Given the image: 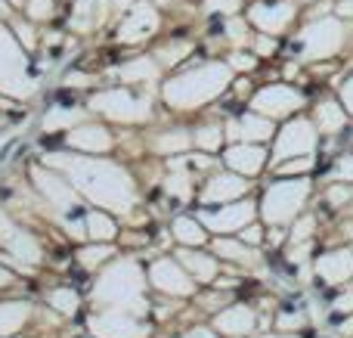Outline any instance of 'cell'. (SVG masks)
I'll return each mask as SVG.
<instances>
[{
  "mask_svg": "<svg viewBox=\"0 0 353 338\" xmlns=\"http://www.w3.org/2000/svg\"><path fill=\"white\" fill-rule=\"evenodd\" d=\"M47 161L65 171L68 183L103 211H130L134 205L137 186L124 168L112 165V161L87 159V155H50Z\"/></svg>",
  "mask_w": 353,
  "mask_h": 338,
  "instance_id": "obj_1",
  "label": "cell"
},
{
  "mask_svg": "<svg viewBox=\"0 0 353 338\" xmlns=\"http://www.w3.org/2000/svg\"><path fill=\"white\" fill-rule=\"evenodd\" d=\"M226 84H230V66L226 62H208V66L189 68V72L171 78L161 87V97L171 109L192 112L199 106L211 103L214 97H220L226 90Z\"/></svg>",
  "mask_w": 353,
  "mask_h": 338,
  "instance_id": "obj_2",
  "label": "cell"
},
{
  "mask_svg": "<svg viewBox=\"0 0 353 338\" xmlns=\"http://www.w3.org/2000/svg\"><path fill=\"white\" fill-rule=\"evenodd\" d=\"M143 270L134 261H115L112 267H105V273L99 277L97 292H93V301L103 304V308H118V310H143L146 298H143Z\"/></svg>",
  "mask_w": 353,
  "mask_h": 338,
  "instance_id": "obj_3",
  "label": "cell"
},
{
  "mask_svg": "<svg viewBox=\"0 0 353 338\" xmlns=\"http://www.w3.org/2000/svg\"><path fill=\"white\" fill-rule=\"evenodd\" d=\"M310 196V180L298 177V180H279V183H273L267 190V196H263V205H261V215L267 223H273V227H282V223L294 221V215L301 211V205H304V199Z\"/></svg>",
  "mask_w": 353,
  "mask_h": 338,
  "instance_id": "obj_4",
  "label": "cell"
},
{
  "mask_svg": "<svg viewBox=\"0 0 353 338\" xmlns=\"http://www.w3.org/2000/svg\"><path fill=\"white\" fill-rule=\"evenodd\" d=\"M34 90L28 78V62H25L22 43L16 41L10 28L0 25V93L10 97H28Z\"/></svg>",
  "mask_w": 353,
  "mask_h": 338,
  "instance_id": "obj_5",
  "label": "cell"
},
{
  "mask_svg": "<svg viewBox=\"0 0 353 338\" xmlns=\"http://www.w3.org/2000/svg\"><path fill=\"white\" fill-rule=\"evenodd\" d=\"M90 109L99 112V115L112 118V121H146L152 115V106H149L146 97H137L134 90H103L90 99Z\"/></svg>",
  "mask_w": 353,
  "mask_h": 338,
  "instance_id": "obj_6",
  "label": "cell"
},
{
  "mask_svg": "<svg viewBox=\"0 0 353 338\" xmlns=\"http://www.w3.org/2000/svg\"><path fill=\"white\" fill-rule=\"evenodd\" d=\"M304 106V93L294 90L292 84H270L261 87L251 99V109L257 115H267V118H285L292 112H298Z\"/></svg>",
  "mask_w": 353,
  "mask_h": 338,
  "instance_id": "obj_7",
  "label": "cell"
},
{
  "mask_svg": "<svg viewBox=\"0 0 353 338\" xmlns=\"http://www.w3.org/2000/svg\"><path fill=\"white\" fill-rule=\"evenodd\" d=\"M341 37L344 31L338 19H316L301 31V47H304V56H310V59H325L341 47Z\"/></svg>",
  "mask_w": 353,
  "mask_h": 338,
  "instance_id": "obj_8",
  "label": "cell"
},
{
  "mask_svg": "<svg viewBox=\"0 0 353 338\" xmlns=\"http://www.w3.org/2000/svg\"><path fill=\"white\" fill-rule=\"evenodd\" d=\"M313 149H316V128L304 118L288 121L276 134V161L294 159V155H313Z\"/></svg>",
  "mask_w": 353,
  "mask_h": 338,
  "instance_id": "obj_9",
  "label": "cell"
},
{
  "mask_svg": "<svg viewBox=\"0 0 353 338\" xmlns=\"http://www.w3.org/2000/svg\"><path fill=\"white\" fill-rule=\"evenodd\" d=\"M257 208L254 202H236V205H220V208H205L199 215V221L205 223V230H214V233H239L242 227H248L254 221Z\"/></svg>",
  "mask_w": 353,
  "mask_h": 338,
  "instance_id": "obj_10",
  "label": "cell"
},
{
  "mask_svg": "<svg viewBox=\"0 0 353 338\" xmlns=\"http://www.w3.org/2000/svg\"><path fill=\"white\" fill-rule=\"evenodd\" d=\"M90 329L99 338H146V326L137 323V314L118 308H105L103 314H93Z\"/></svg>",
  "mask_w": 353,
  "mask_h": 338,
  "instance_id": "obj_11",
  "label": "cell"
},
{
  "mask_svg": "<svg viewBox=\"0 0 353 338\" xmlns=\"http://www.w3.org/2000/svg\"><path fill=\"white\" fill-rule=\"evenodd\" d=\"M34 186L43 192V199H47L53 208L65 211V215L81 211V192L74 190L68 180H62L59 174L47 171V168H34Z\"/></svg>",
  "mask_w": 353,
  "mask_h": 338,
  "instance_id": "obj_12",
  "label": "cell"
},
{
  "mask_svg": "<svg viewBox=\"0 0 353 338\" xmlns=\"http://www.w3.org/2000/svg\"><path fill=\"white\" fill-rule=\"evenodd\" d=\"M149 279H152L155 289H161L165 295H174V298H189L195 292V279L183 270L180 261H171V258H161L149 267Z\"/></svg>",
  "mask_w": 353,
  "mask_h": 338,
  "instance_id": "obj_13",
  "label": "cell"
},
{
  "mask_svg": "<svg viewBox=\"0 0 353 338\" xmlns=\"http://www.w3.org/2000/svg\"><path fill=\"white\" fill-rule=\"evenodd\" d=\"M0 246H3L6 252H12V258L25 261V264H37V261H41V246H37V239L28 236L25 230H19L3 211H0Z\"/></svg>",
  "mask_w": 353,
  "mask_h": 338,
  "instance_id": "obj_14",
  "label": "cell"
},
{
  "mask_svg": "<svg viewBox=\"0 0 353 338\" xmlns=\"http://www.w3.org/2000/svg\"><path fill=\"white\" fill-rule=\"evenodd\" d=\"M155 31H159V10H155L152 3H137L134 10H130V16L121 22L118 37H121L124 43H137V41H146Z\"/></svg>",
  "mask_w": 353,
  "mask_h": 338,
  "instance_id": "obj_15",
  "label": "cell"
},
{
  "mask_svg": "<svg viewBox=\"0 0 353 338\" xmlns=\"http://www.w3.org/2000/svg\"><path fill=\"white\" fill-rule=\"evenodd\" d=\"M248 19L261 28V34H282L294 19L292 3H257L248 10Z\"/></svg>",
  "mask_w": 353,
  "mask_h": 338,
  "instance_id": "obj_16",
  "label": "cell"
},
{
  "mask_svg": "<svg viewBox=\"0 0 353 338\" xmlns=\"http://www.w3.org/2000/svg\"><path fill=\"white\" fill-rule=\"evenodd\" d=\"M245 190H248V180H242V174L236 171H226V174H214L208 180L201 199L208 205H226V202H236L239 196H245Z\"/></svg>",
  "mask_w": 353,
  "mask_h": 338,
  "instance_id": "obj_17",
  "label": "cell"
},
{
  "mask_svg": "<svg viewBox=\"0 0 353 338\" xmlns=\"http://www.w3.org/2000/svg\"><path fill=\"white\" fill-rule=\"evenodd\" d=\"M214 329L223 335H251L257 332V310L245 308V304H232L230 310H220Z\"/></svg>",
  "mask_w": 353,
  "mask_h": 338,
  "instance_id": "obj_18",
  "label": "cell"
},
{
  "mask_svg": "<svg viewBox=\"0 0 353 338\" xmlns=\"http://www.w3.org/2000/svg\"><path fill=\"white\" fill-rule=\"evenodd\" d=\"M226 165L236 174H261V168L267 165V152H263L261 143H232L230 152H226Z\"/></svg>",
  "mask_w": 353,
  "mask_h": 338,
  "instance_id": "obj_19",
  "label": "cell"
},
{
  "mask_svg": "<svg viewBox=\"0 0 353 338\" xmlns=\"http://www.w3.org/2000/svg\"><path fill=\"white\" fill-rule=\"evenodd\" d=\"M226 128H230V140H242V143H263L273 137V121L267 115H257V112L232 118Z\"/></svg>",
  "mask_w": 353,
  "mask_h": 338,
  "instance_id": "obj_20",
  "label": "cell"
},
{
  "mask_svg": "<svg viewBox=\"0 0 353 338\" xmlns=\"http://www.w3.org/2000/svg\"><path fill=\"white\" fill-rule=\"evenodd\" d=\"M68 146L72 149H81L87 155H99V152H109L112 149V134L99 124H81L68 134Z\"/></svg>",
  "mask_w": 353,
  "mask_h": 338,
  "instance_id": "obj_21",
  "label": "cell"
},
{
  "mask_svg": "<svg viewBox=\"0 0 353 338\" xmlns=\"http://www.w3.org/2000/svg\"><path fill=\"white\" fill-rule=\"evenodd\" d=\"M176 261L183 264V270L195 279V283H211L214 286V277H217V261L211 258L208 252H195V248H180Z\"/></svg>",
  "mask_w": 353,
  "mask_h": 338,
  "instance_id": "obj_22",
  "label": "cell"
},
{
  "mask_svg": "<svg viewBox=\"0 0 353 338\" xmlns=\"http://www.w3.org/2000/svg\"><path fill=\"white\" fill-rule=\"evenodd\" d=\"M81 236L93 242H112L118 236V227L105 211H87L84 221H81Z\"/></svg>",
  "mask_w": 353,
  "mask_h": 338,
  "instance_id": "obj_23",
  "label": "cell"
},
{
  "mask_svg": "<svg viewBox=\"0 0 353 338\" xmlns=\"http://www.w3.org/2000/svg\"><path fill=\"white\" fill-rule=\"evenodd\" d=\"M171 233H174V239L180 242V246H186V248L205 246V242H208V230H205V223L195 221V217H186V215L176 217L174 227H171Z\"/></svg>",
  "mask_w": 353,
  "mask_h": 338,
  "instance_id": "obj_24",
  "label": "cell"
},
{
  "mask_svg": "<svg viewBox=\"0 0 353 338\" xmlns=\"http://www.w3.org/2000/svg\"><path fill=\"white\" fill-rule=\"evenodd\" d=\"M350 270H353V261L347 252H329V255H323L316 264V273L325 283H341Z\"/></svg>",
  "mask_w": 353,
  "mask_h": 338,
  "instance_id": "obj_25",
  "label": "cell"
},
{
  "mask_svg": "<svg viewBox=\"0 0 353 338\" xmlns=\"http://www.w3.org/2000/svg\"><path fill=\"white\" fill-rule=\"evenodd\" d=\"M31 308L25 301H0V335H16L28 323Z\"/></svg>",
  "mask_w": 353,
  "mask_h": 338,
  "instance_id": "obj_26",
  "label": "cell"
},
{
  "mask_svg": "<svg viewBox=\"0 0 353 338\" xmlns=\"http://www.w3.org/2000/svg\"><path fill=\"white\" fill-rule=\"evenodd\" d=\"M214 252H217L220 258L236 261V264H242V267H254V264H261V255H257L251 246H245V242L217 239V242H214Z\"/></svg>",
  "mask_w": 353,
  "mask_h": 338,
  "instance_id": "obj_27",
  "label": "cell"
},
{
  "mask_svg": "<svg viewBox=\"0 0 353 338\" xmlns=\"http://www.w3.org/2000/svg\"><path fill=\"white\" fill-rule=\"evenodd\" d=\"M313 128L323 130V134H338V130L344 128V112L338 109L335 103H319L316 112H313Z\"/></svg>",
  "mask_w": 353,
  "mask_h": 338,
  "instance_id": "obj_28",
  "label": "cell"
},
{
  "mask_svg": "<svg viewBox=\"0 0 353 338\" xmlns=\"http://www.w3.org/2000/svg\"><path fill=\"white\" fill-rule=\"evenodd\" d=\"M121 78L130 81V84H137V81H155L159 78V62L149 59V56H140V59L128 62L121 68Z\"/></svg>",
  "mask_w": 353,
  "mask_h": 338,
  "instance_id": "obj_29",
  "label": "cell"
},
{
  "mask_svg": "<svg viewBox=\"0 0 353 338\" xmlns=\"http://www.w3.org/2000/svg\"><path fill=\"white\" fill-rule=\"evenodd\" d=\"M84 118V109H62V106H53L43 118V130H65V128H74V124Z\"/></svg>",
  "mask_w": 353,
  "mask_h": 338,
  "instance_id": "obj_30",
  "label": "cell"
},
{
  "mask_svg": "<svg viewBox=\"0 0 353 338\" xmlns=\"http://www.w3.org/2000/svg\"><path fill=\"white\" fill-rule=\"evenodd\" d=\"M189 143H192V137H189L186 130L174 128V130H165V134L155 140V149H159L161 155H176V152H186Z\"/></svg>",
  "mask_w": 353,
  "mask_h": 338,
  "instance_id": "obj_31",
  "label": "cell"
},
{
  "mask_svg": "<svg viewBox=\"0 0 353 338\" xmlns=\"http://www.w3.org/2000/svg\"><path fill=\"white\" fill-rule=\"evenodd\" d=\"M99 10H103V6H99L97 0H81V3L74 6L72 28H74V31H90L93 25L99 22Z\"/></svg>",
  "mask_w": 353,
  "mask_h": 338,
  "instance_id": "obj_32",
  "label": "cell"
},
{
  "mask_svg": "<svg viewBox=\"0 0 353 338\" xmlns=\"http://www.w3.org/2000/svg\"><path fill=\"white\" fill-rule=\"evenodd\" d=\"M47 304L56 310V314L72 317L74 310H78L81 298H78V292H74V289H53V292L47 295Z\"/></svg>",
  "mask_w": 353,
  "mask_h": 338,
  "instance_id": "obj_33",
  "label": "cell"
},
{
  "mask_svg": "<svg viewBox=\"0 0 353 338\" xmlns=\"http://www.w3.org/2000/svg\"><path fill=\"white\" fill-rule=\"evenodd\" d=\"M195 143H199V149H205V152H217V149L223 146V128H220V124H205V128L195 130Z\"/></svg>",
  "mask_w": 353,
  "mask_h": 338,
  "instance_id": "obj_34",
  "label": "cell"
},
{
  "mask_svg": "<svg viewBox=\"0 0 353 338\" xmlns=\"http://www.w3.org/2000/svg\"><path fill=\"white\" fill-rule=\"evenodd\" d=\"M115 255V248L109 246V242H93V246H87V248H81V255H78V261L84 267H97V264H105V261Z\"/></svg>",
  "mask_w": 353,
  "mask_h": 338,
  "instance_id": "obj_35",
  "label": "cell"
},
{
  "mask_svg": "<svg viewBox=\"0 0 353 338\" xmlns=\"http://www.w3.org/2000/svg\"><path fill=\"white\" fill-rule=\"evenodd\" d=\"M313 168V155H294V159L276 161V171L285 174V177H294V174H304Z\"/></svg>",
  "mask_w": 353,
  "mask_h": 338,
  "instance_id": "obj_36",
  "label": "cell"
},
{
  "mask_svg": "<svg viewBox=\"0 0 353 338\" xmlns=\"http://www.w3.org/2000/svg\"><path fill=\"white\" fill-rule=\"evenodd\" d=\"M304 326V314H301V310H294L292 304H285V308L279 310V314H276V329H282V332H294V329H301Z\"/></svg>",
  "mask_w": 353,
  "mask_h": 338,
  "instance_id": "obj_37",
  "label": "cell"
},
{
  "mask_svg": "<svg viewBox=\"0 0 353 338\" xmlns=\"http://www.w3.org/2000/svg\"><path fill=\"white\" fill-rule=\"evenodd\" d=\"M186 53H189V43H186V41L168 43V47L159 50V59H155V62H161V66H174V62H180Z\"/></svg>",
  "mask_w": 353,
  "mask_h": 338,
  "instance_id": "obj_38",
  "label": "cell"
},
{
  "mask_svg": "<svg viewBox=\"0 0 353 338\" xmlns=\"http://www.w3.org/2000/svg\"><path fill=\"white\" fill-rule=\"evenodd\" d=\"M25 12L34 22H43V19L53 16V0H25Z\"/></svg>",
  "mask_w": 353,
  "mask_h": 338,
  "instance_id": "obj_39",
  "label": "cell"
},
{
  "mask_svg": "<svg viewBox=\"0 0 353 338\" xmlns=\"http://www.w3.org/2000/svg\"><path fill=\"white\" fill-rule=\"evenodd\" d=\"M165 190L174 192L176 199H189V190H192V186H189V174H186V177H183V174H176V177H168L165 180Z\"/></svg>",
  "mask_w": 353,
  "mask_h": 338,
  "instance_id": "obj_40",
  "label": "cell"
},
{
  "mask_svg": "<svg viewBox=\"0 0 353 338\" xmlns=\"http://www.w3.org/2000/svg\"><path fill=\"white\" fill-rule=\"evenodd\" d=\"M12 34H16V41H22V47L25 50H31L34 47V31H31V25L28 22H12Z\"/></svg>",
  "mask_w": 353,
  "mask_h": 338,
  "instance_id": "obj_41",
  "label": "cell"
},
{
  "mask_svg": "<svg viewBox=\"0 0 353 338\" xmlns=\"http://www.w3.org/2000/svg\"><path fill=\"white\" fill-rule=\"evenodd\" d=\"M226 66H230V68H242V72H251V68L257 66V56H251V53H232Z\"/></svg>",
  "mask_w": 353,
  "mask_h": 338,
  "instance_id": "obj_42",
  "label": "cell"
},
{
  "mask_svg": "<svg viewBox=\"0 0 353 338\" xmlns=\"http://www.w3.org/2000/svg\"><path fill=\"white\" fill-rule=\"evenodd\" d=\"M332 177L338 180H353V155H341L335 165V171H332Z\"/></svg>",
  "mask_w": 353,
  "mask_h": 338,
  "instance_id": "obj_43",
  "label": "cell"
},
{
  "mask_svg": "<svg viewBox=\"0 0 353 338\" xmlns=\"http://www.w3.org/2000/svg\"><path fill=\"white\" fill-rule=\"evenodd\" d=\"M223 301H230V292H211V295L201 298V308L205 310H220Z\"/></svg>",
  "mask_w": 353,
  "mask_h": 338,
  "instance_id": "obj_44",
  "label": "cell"
},
{
  "mask_svg": "<svg viewBox=\"0 0 353 338\" xmlns=\"http://www.w3.org/2000/svg\"><path fill=\"white\" fill-rule=\"evenodd\" d=\"M239 236H242L245 246H261V242H263V230L261 227H251V223L239 230Z\"/></svg>",
  "mask_w": 353,
  "mask_h": 338,
  "instance_id": "obj_45",
  "label": "cell"
},
{
  "mask_svg": "<svg viewBox=\"0 0 353 338\" xmlns=\"http://www.w3.org/2000/svg\"><path fill=\"white\" fill-rule=\"evenodd\" d=\"M254 50H257V56H270L276 50V41H273V34H257L254 37Z\"/></svg>",
  "mask_w": 353,
  "mask_h": 338,
  "instance_id": "obj_46",
  "label": "cell"
},
{
  "mask_svg": "<svg viewBox=\"0 0 353 338\" xmlns=\"http://www.w3.org/2000/svg\"><path fill=\"white\" fill-rule=\"evenodd\" d=\"M242 0H208V12H232Z\"/></svg>",
  "mask_w": 353,
  "mask_h": 338,
  "instance_id": "obj_47",
  "label": "cell"
},
{
  "mask_svg": "<svg viewBox=\"0 0 353 338\" xmlns=\"http://www.w3.org/2000/svg\"><path fill=\"white\" fill-rule=\"evenodd\" d=\"M344 199H350V190H347V186H332V190H329V202H332V205L344 202Z\"/></svg>",
  "mask_w": 353,
  "mask_h": 338,
  "instance_id": "obj_48",
  "label": "cell"
},
{
  "mask_svg": "<svg viewBox=\"0 0 353 338\" xmlns=\"http://www.w3.org/2000/svg\"><path fill=\"white\" fill-rule=\"evenodd\" d=\"M183 338H217V332H214V329H208V326H195V329H189Z\"/></svg>",
  "mask_w": 353,
  "mask_h": 338,
  "instance_id": "obj_49",
  "label": "cell"
},
{
  "mask_svg": "<svg viewBox=\"0 0 353 338\" xmlns=\"http://www.w3.org/2000/svg\"><path fill=\"white\" fill-rule=\"evenodd\" d=\"M226 34H230L232 41H245V25L242 22H230L226 25Z\"/></svg>",
  "mask_w": 353,
  "mask_h": 338,
  "instance_id": "obj_50",
  "label": "cell"
},
{
  "mask_svg": "<svg viewBox=\"0 0 353 338\" xmlns=\"http://www.w3.org/2000/svg\"><path fill=\"white\" fill-rule=\"evenodd\" d=\"M335 10H338V16H353V0H341Z\"/></svg>",
  "mask_w": 353,
  "mask_h": 338,
  "instance_id": "obj_51",
  "label": "cell"
},
{
  "mask_svg": "<svg viewBox=\"0 0 353 338\" xmlns=\"http://www.w3.org/2000/svg\"><path fill=\"white\" fill-rule=\"evenodd\" d=\"M12 279H16V277H12V273L6 270V267H0V289H6V286H10Z\"/></svg>",
  "mask_w": 353,
  "mask_h": 338,
  "instance_id": "obj_52",
  "label": "cell"
},
{
  "mask_svg": "<svg viewBox=\"0 0 353 338\" xmlns=\"http://www.w3.org/2000/svg\"><path fill=\"white\" fill-rule=\"evenodd\" d=\"M344 103H347L350 109H353V81H347V84H344Z\"/></svg>",
  "mask_w": 353,
  "mask_h": 338,
  "instance_id": "obj_53",
  "label": "cell"
},
{
  "mask_svg": "<svg viewBox=\"0 0 353 338\" xmlns=\"http://www.w3.org/2000/svg\"><path fill=\"white\" fill-rule=\"evenodd\" d=\"M263 338H294V332L292 335H285V332H282V335H263Z\"/></svg>",
  "mask_w": 353,
  "mask_h": 338,
  "instance_id": "obj_54",
  "label": "cell"
},
{
  "mask_svg": "<svg viewBox=\"0 0 353 338\" xmlns=\"http://www.w3.org/2000/svg\"><path fill=\"white\" fill-rule=\"evenodd\" d=\"M155 3H161V6H168V3H174V0H155Z\"/></svg>",
  "mask_w": 353,
  "mask_h": 338,
  "instance_id": "obj_55",
  "label": "cell"
},
{
  "mask_svg": "<svg viewBox=\"0 0 353 338\" xmlns=\"http://www.w3.org/2000/svg\"><path fill=\"white\" fill-rule=\"evenodd\" d=\"M10 3H12V6H22V3H25V0H10Z\"/></svg>",
  "mask_w": 353,
  "mask_h": 338,
  "instance_id": "obj_56",
  "label": "cell"
},
{
  "mask_svg": "<svg viewBox=\"0 0 353 338\" xmlns=\"http://www.w3.org/2000/svg\"><path fill=\"white\" fill-rule=\"evenodd\" d=\"M3 12H6V6H3V0H0V16H3Z\"/></svg>",
  "mask_w": 353,
  "mask_h": 338,
  "instance_id": "obj_57",
  "label": "cell"
}]
</instances>
